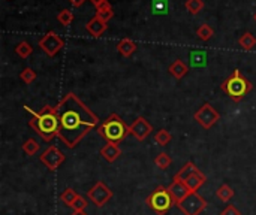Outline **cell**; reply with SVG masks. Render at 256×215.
<instances>
[{
    "instance_id": "1",
    "label": "cell",
    "mask_w": 256,
    "mask_h": 215,
    "mask_svg": "<svg viewBox=\"0 0 256 215\" xmlns=\"http://www.w3.org/2000/svg\"><path fill=\"white\" fill-rule=\"evenodd\" d=\"M59 117L57 137L67 148H75L78 143L99 124V117L75 93H69L56 106Z\"/></svg>"
},
{
    "instance_id": "2",
    "label": "cell",
    "mask_w": 256,
    "mask_h": 215,
    "mask_svg": "<svg viewBox=\"0 0 256 215\" xmlns=\"http://www.w3.org/2000/svg\"><path fill=\"white\" fill-rule=\"evenodd\" d=\"M26 111L32 114V119L29 121V126L45 140L51 142L59 135V117L56 106L45 105L39 112L30 109L29 106H24Z\"/></svg>"
},
{
    "instance_id": "3",
    "label": "cell",
    "mask_w": 256,
    "mask_h": 215,
    "mask_svg": "<svg viewBox=\"0 0 256 215\" xmlns=\"http://www.w3.org/2000/svg\"><path fill=\"white\" fill-rule=\"evenodd\" d=\"M130 133L129 126L123 121V118L117 114H111L102 124L98 127V135L107 140V143H119Z\"/></svg>"
},
{
    "instance_id": "4",
    "label": "cell",
    "mask_w": 256,
    "mask_h": 215,
    "mask_svg": "<svg viewBox=\"0 0 256 215\" xmlns=\"http://www.w3.org/2000/svg\"><path fill=\"white\" fill-rule=\"evenodd\" d=\"M220 88L228 98H231L234 102H240L244 99L246 94L252 91V84L238 69H235L234 74H232L226 81H223Z\"/></svg>"
},
{
    "instance_id": "5",
    "label": "cell",
    "mask_w": 256,
    "mask_h": 215,
    "mask_svg": "<svg viewBox=\"0 0 256 215\" xmlns=\"http://www.w3.org/2000/svg\"><path fill=\"white\" fill-rule=\"evenodd\" d=\"M146 202H147L149 208L153 212H156L157 215H167L168 211L175 203V200L172 199V196L170 193V190L162 187V185H159L151 195L147 196Z\"/></svg>"
},
{
    "instance_id": "6",
    "label": "cell",
    "mask_w": 256,
    "mask_h": 215,
    "mask_svg": "<svg viewBox=\"0 0 256 215\" xmlns=\"http://www.w3.org/2000/svg\"><path fill=\"white\" fill-rule=\"evenodd\" d=\"M174 179L183 181L186 185H188V188L191 191H198L201 188V185H204V182L207 181V176L198 169L192 161H188L174 175Z\"/></svg>"
},
{
    "instance_id": "7",
    "label": "cell",
    "mask_w": 256,
    "mask_h": 215,
    "mask_svg": "<svg viewBox=\"0 0 256 215\" xmlns=\"http://www.w3.org/2000/svg\"><path fill=\"white\" fill-rule=\"evenodd\" d=\"M175 206L183 215H199L208 206V202L202 196H199L196 191H192L181 202L175 203Z\"/></svg>"
},
{
    "instance_id": "8",
    "label": "cell",
    "mask_w": 256,
    "mask_h": 215,
    "mask_svg": "<svg viewBox=\"0 0 256 215\" xmlns=\"http://www.w3.org/2000/svg\"><path fill=\"white\" fill-rule=\"evenodd\" d=\"M193 118L196 119V123L204 129V130H210L219 119H220V114L216 111V108H213L210 103H204L195 114Z\"/></svg>"
},
{
    "instance_id": "9",
    "label": "cell",
    "mask_w": 256,
    "mask_h": 215,
    "mask_svg": "<svg viewBox=\"0 0 256 215\" xmlns=\"http://www.w3.org/2000/svg\"><path fill=\"white\" fill-rule=\"evenodd\" d=\"M112 196H114L112 190L108 185H105L104 181H98L87 191V199L91 203H95V206H98V208L105 206L112 199Z\"/></svg>"
},
{
    "instance_id": "10",
    "label": "cell",
    "mask_w": 256,
    "mask_h": 215,
    "mask_svg": "<svg viewBox=\"0 0 256 215\" xmlns=\"http://www.w3.org/2000/svg\"><path fill=\"white\" fill-rule=\"evenodd\" d=\"M38 45L48 57H56L59 54V51L64 46V40L54 30H50L48 33L43 35L39 39Z\"/></svg>"
},
{
    "instance_id": "11",
    "label": "cell",
    "mask_w": 256,
    "mask_h": 215,
    "mask_svg": "<svg viewBox=\"0 0 256 215\" xmlns=\"http://www.w3.org/2000/svg\"><path fill=\"white\" fill-rule=\"evenodd\" d=\"M39 160L42 161V164L46 167L48 171L54 172L57 171L59 167L64 163L66 160V156L56 147V145H51L46 148L41 156H39Z\"/></svg>"
},
{
    "instance_id": "12",
    "label": "cell",
    "mask_w": 256,
    "mask_h": 215,
    "mask_svg": "<svg viewBox=\"0 0 256 215\" xmlns=\"http://www.w3.org/2000/svg\"><path fill=\"white\" fill-rule=\"evenodd\" d=\"M129 130L132 136H135L139 142H143L153 132V127L144 117H138L132 123V126H129Z\"/></svg>"
},
{
    "instance_id": "13",
    "label": "cell",
    "mask_w": 256,
    "mask_h": 215,
    "mask_svg": "<svg viewBox=\"0 0 256 215\" xmlns=\"http://www.w3.org/2000/svg\"><path fill=\"white\" fill-rule=\"evenodd\" d=\"M168 190H170V193H171L172 199L175 200V203L181 202L189 193H192V191L188 188V185H186V184H184L183 181H180V179H174V181L171 182V185L168 187Z\"/></svg>"
},
{
    "instance_id": "14",
    "label": "cell",
    "mask_w": 256,
    "mask_h": 215,
    "mask_svg": "<svg viewBox=\"0 0 256 215\" xmlns=\"http://www.w3.org/2000/svg\"><path fill=\"white\" fill-rule=\"evenodd\" d=\"M101 156L104 157L105 161L108 163H114L120 156H122V150L117 143H105V145L101 148Z\"/></svg>"
},
{
    "instance_id": "15",
    "label": "cell",
    "mask_w": 256,
    "mask_h": 215,
    "mask_svg": "<svg viewBox=\"0 0 256 215\" xmlns=\"http://www.w3.org/2000/svg\"><path fill=\"white\" fill-rule=\"evenodd\" d=\"M85 30L95 38H99L105 30H107V22L102 21L101 18H98L96 15L93 17L87 24H85Z\"/></svg>"
},
{
    "instance_id": "16",
    "label": "cell",
    "mask_w": 256,
    "mask_h": 215,
    "mask_svg": "<svg viewBox=\"0 0 256 215\" xmlns=\"http://www.w3.org/2000/svg\"><path fill=\"white\" fill-rule=\"evenodd\" d=\"M117 51L123 56V57H130L135 51H136V43L129 39V38H125L119 42L117 45Z\"/></svg>"
},
{
    "instance_id": "17",
    "label": "cell",
    "mask_w": 256,
    "mask_h": 215,
    "mask_svg": "<svg viewBox=\"0 0 256 215\" xmlns=\"http://www.w3.org/2000/svg\"><path fill=\"white\" fill-rule=\"evenodd\" d=\"M170 74L175 78V79H181L184 78L186 75H188V72H189V67L186 66L181 60H175L174 63H171L170 66Z\"/></svg>"
},
{
    "instance_id": "18",
    "label": "cell",
    "mask_w": 256,
    "mask_h": 215,
    "mask_svg": "<svg viewBox=\"0 0 256 215\" xmlns=\"http://www.w3.org/2000/svg\"><path fill=\"white\" fill-rule=\"evenodd\" d=\"M96 17L101 18V20L105 21V22H108V21L114 17V9H112V6L109 5L108 0L96 8Z\"/></svg>"
},
{
    "instance_id": "19",
    "label": "cell",
    "mask_w": 256,
    "mask_h": 215,
    "mask_svg": "<svg viewBox=\"0 0 256 215\" xmlns=\"http://www.w3.org/2000/svg\"><path fill=\"white\" fill-rule=\"evenodd\" d=\"M238 43H240V46L243 48L244 51H250V50H253V48L256 46V38L250 32H246V33H243L240 36Z\"/></svg>"
},
{
    "instance_id": "20",
    "label": "cell",
    "mask_w": 256,
    "mask_h": 215,
    "mask_svg": "<svg viewBox=\"0 0 256 215\" xmlns=\"http://www.w3.org/2000/svg\"><path fill=\"white\" fill-rule=\"evenodd\" d=\"M78 193L74 190V188H66L63 193L60 195V200L66 205V206H72L74 205V202L78 199Z\"/></svg>"
},
{
    "instance_id": "21",
    "label": "cell",
    "mask_w": 256,
    "mask_h": 215,
    "mask_svg": "<svg viewBox=\"0 0 256 215\" xmlns=\"http://www.w3.org/2000/svg\"><path fill=\"white\" fill-rule=\"evenodd\" d=\"M171 140H172V135L168 130H165V129H160L154 135V142L157 143V145H160V147H167Z\"/></svg>"
},
{
    "instance_id": "22",
    "label": "cell",
    "mask_w": 256,
    "mask_h": 215,
    "mask_svg": "<svg viewBox=\"0 0 256 215\" xmlns=\"http://www.w3.org/2000/svg\"><path fill=\"white\" fill-rule=\"evenodd\" d=\"M15 53H17V56L21 57V59H27V57H30V54L33 53V48H32V45H30L29 42L22 40V42H20V43L15 46Z\"/></svg>"
},
{
    "instance_id": "23",
    "label": "cell",
    "mask_w": 256,
    "mask_h": 215,
    "mask_svg": "<svg viewBox=\"0 0 256 215\" xmlns=\"http://www.w3.org/2000/svg\"><path fill=\"white\" fill-rule=\"evenodd\" d=\"M207 64V54L204 51H192L191 53V66L204 67Z\"/></svg>"
},
{
    "instance_id": "24",
    "label": "cell",
    "mask_w": 256,
    "mask_h": 215,
    "mask_svg": "<svg viewBox=\"0 0 256 215\" xmlns=\"http://www.w3.org/2000/svg\"><path fill=\"white\" fill-rule=\"evenodd\" d=\"M217 197L222 200V202H229L232 197H234V190H232L228 184H222L217 191H216Z\"/></svg>"
},
{
    "instance_id": "25",
    "label": "cell",
    "mask_w": 256,
    "mask_h": 215,
    "mask_svg": "<svg viewBox=\"0 0 256 215\" xmlns=\"http://www.w3.org/2000/svg\"><path fill=\"white\" fill-rule=\"evenodd\" d=\"M213 35H214V30H213L212 26H208V24H202V26H199V27L196 29V36H198L201 40H204V42L210 40V39L213 38Z\"/></svg>"
},
{
    "instance_id": "26",
    "label": "cell",
    "mask_w": 256,
    "mask_h": 215,
    "mask_svg": "<svg viewBox=\"0 0 256 215\" xmlns=\"http://www.w3.org/2000/svg\"><path fill=\"white\" fill-rule=\"evenodd\" d=\"M154 164L159 167V169L165 171V169H168V167L172 164V158H171L167 153H160V154L156 156V158H154Z\"/></svg>"
},
{
    "instance_id": "27",
    "label": "cell",
    "mask_w": 256,
    "mask_h": 215,
    "mask_svg": "<svg viewBox=\"0 0 256 215\" xmlns=\"http://www.w3.org/2000/svg\"><path fill=\"white\" fill-rule=\"evenodd\" d=\"M184 8L188 9V12H191L192 15H196L202 11L204 8V2L202 0H186Z\"/></svg>"
},
{
    "instance_id": "28",
    "label": "cell",
    "mask_w": 256,
    "mask_h": 215,
    "mask_svg": "<svg viewBox=\"0 0 256 215\" xmlns=\"http://www.w3.org/2000/svg\"><path fill=\"white\" fill-rule=\"evenodd\" d=\"M57 21L62 24V26L67 27V26H71L72 21H74V14L72 11H69V9H63L59 15H57Z\"/></svg>"
},
{
    "instance_id": "29",
    "label": "cell",
    "mask_w": 256,
    "mask_h": 215,
    "mask_svg": "<svg viewBox=\"0 0 256 215\" xmlns=\"http://www.w3.org/2000/svg\"><path fill=\"white\" fill-rule=\"evenodd\" d=\"M22 151H24L27 156H35L39 151V143L35 139H27L24 143H22Z\"/></svg>"
},
{
    "instance_id": "30",
    "label": "cell",
    "mask_w": 256,
    "mask_h": 215,
    "mask_svg": "<svg viewBox=\"0 0 256 215\" xmlns=\"http://www.w3.org/2000/svg\"><path fill=\"white\" fill-rule=\"evenodd\" d=\"M20 79L24 84H32L36 79V72L32 67H24L20 74Z\"/></svg>"
},
{
    "instance_id": "31",
    "label": "cell",
    "mask_w": 256,
    "mask_h": 215,
    "mask_svg": "<svg viewBox=\"0 0 256 215\" xmlns=\"http://www.w3.org/2000/svg\"><path fill=\"white\" fill-rule=\"evenodd\" d=\"M87 205H88L87 199H85L84 196H78V199L74 202V205H72L71 208H72L74 211H85Z\"/></svg>"
},
{
    "instance_id": "32",
    "label": "cell",
    "mask_w": 256,
    "mask_h": 215,
    "mask_svg": "<svg viewBox=\"0 0 256 215\" xmlns=\"http://www.w3.org/2000/svg\"><path fill=\"white\" fill-rule=\"evenodd\" d=\"M220 215H241V212H240L234 205H228V206L220 212Z\"/></svg>"
},
{
    "instance_id": "33",
    "label": "cell",
    "mask_w": 256,
    "mask_h": 215,
    "mask_svg": "<svg viewBox=\"0 0 256 215\" xmlns=\"http://www.w3.org/2000/svg\"><path fill=\"white\" fill-rule=\"evenodd\" d=\"M69 2H71L74 6H81V5L85 2V0H69Z\"/></svg>"
},
{
    "instance_id": "34",
    "label": "cell",
    "mask_w": 256,
    "mask_h": 215,
    "mask_svg": "<svg viewBox=\"0 0 256 215\" xmlns=\"http://www.w3.org/2000/svg\"><path fill=\"white\" fill-rule=\"evenodd\" d=\"M90 2H91L93 6H96V8H98L99 5H102L104 2H107V0H90Z\"/></svg>"
},
{
    "instance_id": "35",
    "label": "cell",
    "mask_w": 256,
    "mask_h": 215,
    "mask_svg": "<svg viewBox=\"0 0 256 215\" xmlns=\"http://www.w3.org/2000/svg\"><path fill=\"white\" fill-rule=\"evenodd\" d=\"M71 215H88V214L85 211H74Z\"/></svg>"
},
{
    "instance_id": "36",
    "label": "cell",
    "mask_w": 256,
    "mask_h": 215,
    "mask_svg": "<svg viewBox=\"0 0 256 215\" xmlns=\"http://www.w3.org/2000/svg\"><path fill=\"white\" fill-rule=\"evenodd\" d=\"M253 18H255V21H256V14H255V15H253Z\"/></svg>"
}]
</instances>
